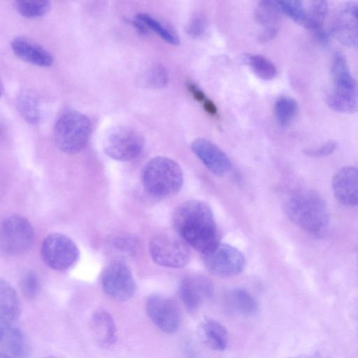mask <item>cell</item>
Listing matches in <instances>:
<instances>
[{
    "mask_svg": "<svg viewBox=\"0 0 358 358\" xmlns=\"http://www.w3.org/2000/svg\"><path fill=\"white\" fill-rule=\"evenodd\" d=\"M174 229L188 245L202 254L220 243V234L210 206L199 200L180 203L174 210Z\"/></svg>",
    "mask_w": 358,
    "mask_h": 358,
    "instance_id": "obj_1",
    "label": "cell"
},
{
    "mask_svg": "<svg viewBox=\"0 0 358 358\" xmlns=\"http://www.w3.org/2000/svg\"><path fill=\"white\" fill-rule=\"evenodd\" d=\"M287 217L298 227L313 235L322 234L328 227L329 213L323 198L312 189L291 194L284 204Z\"/></svg>",
    "mask_w": 358,
    "mask_h": 358,
    "instance_id": "obj_2",
    "label": "cell"
},
{
    "mask_svg": "<svg viewBox=\"0 0 358 358\" xmlns=\"http://www.w3.org/2000/svg\"><path fill=\"white\" fill-rule=\"evenodd\" d=\"M141 181L150 195L164 198L179 192L183 184V173L180 165L174 160L156 157L144 164Z\"/></svg>",
    "mask_w": 358,
    "mask_h": 358,
    "instance_id": "obj_3",
    "label": "cell"
},
{
    "mask_svg": "<svg viewBox=\"0 0 358 358\" xmlns=\"http://www.w3.org/2000/svg\"><path fill=\"white\" fill-rule=\"evenodd\" d=\"M92 125L84 114L68 110L57 119L54 130L53 141L62 152L75 154L83 150L89 141Z\"/></svg>",
    "mask_w": 358,
    "mask_h": 358,
    "instance_id": "obj_4",
    "label": "cell"
},
{
    "mask_svg": "<svg viewBox=\"0 0 358 358\" xmlns=\"http://www.w3.org/2000/svg\"><path fill=\"white\" fill-rule=\"evenodd\" d=\"M34 230L30 222L20 215H11L1 224L0 248L6 256H17L25 252L31 245Z\"/></svg>",
    "mask_w": 358,
    "mask_h": 358,
    "instance_id": "obj_5",
    "label": "cell"
},
{
    "mask_svg": "<svg viewBox=\"0 0 358 358\" xmlns=\"http://www.w3.org/2000/svg\"><path fill=\"white\" fill-rule=\"evenodd\" d=\"M149 251L152 260L162 266L181 268L190 259V251L186 243L175 235L159 234L149 243Z\"/></svg>",
    "mask_w": 358,
    "mask_h": 358,
    "instance_id": "obj_6",
    "label": "cell"
},
{
    "mask_svg": "<svg viewBox=\"0 0 358 358\" xmlns=\"http://www.w3.org/2000/svg\"><path fill=\"white\" fill-rule=\"evenodd\" d=\"M41 254L43 262L52 269L66 271L73 266L79 257L76 243L67 236L54 233L43 241Z\"/></svg>",
    "mask_w": 358,
    "mask_h": 358,
    "instance_id": "obj_7",
    "label": "cell"
},
{
    "mask_svg": "<svg viewBox=\"0 0 358 358\" xmlns=\"http://www.w3.org/2000/svg\"><path fill=\"white\" fill-rule=\"evenodd\" d=\"M143 148V139L136 130L125 126L113 128L103 142L106 154L110 158L127 162L136 158Z\"/></svg>",
    "mask_w": 358,
    "mask_h": 358,
    "instance_id": "obj_8",
    "label": "cell"
},
{
    "mask_svg": "<svg viewBox=\"0 0 358 358\" xmlns=\"http://www.w3.org/2000/svg\"><path fill=\"white\" fill-rule=\"evenodd\" d=\"M203 261L209 272L220 277L237 275L245 266V257L240 250L222 243L203 254Z\"/></svg>",
    "mask_w": 358,
    "mask_h": 358,
    "instance_id": "obj_9",
    "label": "cell"
},
{
    "mask_svg": "<svg viewBox=\"0 0 358 358\" xmlns=\"http://www.w3.org/2000/svg\"><path fill=\"white\" fill-rule=\"evenodd\" d=\"M103 292L111 299L125 301L136 292V283L129 268L122 262L110 263L101 275Z\"/></svg>",
    "mask_w": 358,
    "mask_h": 358,
    "instance_id": "obj_10",
    "label": "cell"
},
{
    "mask_svg": "<svg viewBox=\"0 0 358 358\" xmlns=\"http://www.w3.org/2000/svg\"><path fill=\"white\" fill-rule=\"evenodd\" d=\"M145 308L150 320L162 331L166 334L177 331L180 324V313L173 299L154 294L147 299Z\"/></svg>",
    "mask_w": 358,
    "mask_h": 358,
    "instance_id": "obj_11",
    "label": "cell"
},
{
    "mask_svg": "<svg viewBox=\"0 0 358 358\" xmlns=\"http://www.w3.org/2000/svg\"><path fill=\"white\" fill-rule=\"evenodd\" d=\"M332 80L333 87L327 96L328 106L342 113L358 112V81L351 73Z\"/></svg>",
    "mask_w": 358,
    "mask_h": 358,
    "instance_id": "obj_12",
    "label": "cell"
},
{
    "mask_svg": "<svg viewBox=\"0 0 358 358\" xmlns=\"http://www.w3.org/2000/svg\"><path fill=\"white\" fill-rule=\"evenodd\" d=\"M331 34L346 47L358 48V3H347L336 14Z\"/></svg>",
    "mask_w": 358,
    "mask_h": 358,
    "instance_id": "obj_13",
    "label": "cell"
},
{
    "mask_svg": "<svg viewBox=\"0 0 358 358\" xmlns=\"http://www.w3.org/2000/svg\"><path fill=\"white\" fill-rule=\"evenodd\" d=\"M211 282L205 277L195 275L184 278L179 285V296L185 307L194 312L203 302L213 296Z\"/></svg>",
    "mask_w": 358,
    "mask_h": 358,
    "instance_id": "obj_14",
    "label": "cell"
},
{
    "mask_svg": "<svg viewBox=\"0 0 358 358\" xmlns=\"http://www.w3.org/2000/svg\"><path fill=\"white\" fill-rule=\"evenodd\" d=\"M191 148L207 169L215 175L222 176L231 167L227 155L215 144L206 138L195 139Z\"/></svg>",
    "mask_w": 358,
    "mask_h": 358,
    "instance_id": "obj_15",
    "label": "cell"
},
{
    "mask_svg": "<svg viewBox=\"0 0 358 358\" xmlns=\"http://www.w3.org/2000/svg\"><path fill=\"white\" fill-rule=\"evenodd\" d=\"M331 187L334 196L348 206H358V167L344 166L333 176Z\"/></svg>",
    "mask_w": 358,
    "mask_h": 358,
    "instance_id": "obj_16",
    "label": "cell"
},
{
    "mask_svg": "<svg viewBox=\"0 0 358 358\" xmlns=\"http://www.w3.org/2000/svg\"><path fill=\"white\" fill-rule=\"evenodd\" d=\"M14 54L22 60L38 66H49L53 62L51 53L25 36H17L11 43Z\"/></svg>",
    "mask_w": 358,
    "mask_h": 358,
    "instance_id": "obj_17",
    "label": "cell"
},
{
    "mask_svg": "<svg viewBox=\"0 0 358 358\" xmlns=\"http://www.w3.org/2000/svg\"><path fill=\"white\" fill-rule=\"evenodd\" d=\"M280 11L276 1L259 2L255 12L256 21L262 26L259 40L266 43L275 37L280 24Z\"/></svg>",
    "mask_w": 358,
    "mask_h": 358,
    "instance_id": "obj_18",
    "label": "cell"
},
{
    "mask_svg": "<svg viewBox=\"0 0 358 358\" xmlns=\"http://www.w3.org/2000/svg\"><path fill=\"white\" fill-rule=\"evenodd\" d=\"M21 313L18 296L6 280H0V328L10 327L18 319Z\"/></svg>",
    "mask_w": 358,
    "mask_h": 358,
    "instance_id": "obj_19",
    "label": "cell"
},
{
    "mask_svg": "<svg viewBox=\"0 0 358 358\" xmlns=\"http://www.w3.org/2000/svg\"><path fill=\"white\" fill-rule=\"evenodd\" d=\"M91 329L98 344L108 348L116 342L117 329L111 315L106 310H96L91 318Z\"/></svg>",
    "mask_w": 358,
    "mask_h": 358,
    "instance_id": "obj_20",
    "label": "cell"
},
{
    "mask_svg": "<svg viewBox=\"0 0 358 358\" xmlns=\"http://www.w3.org/2000/svg\"><path fill=\"white\" fill-rule=\"evenodd\" d=\"M227 310L234 315L250 317L258 310V303L255 297L243 288H234L224 296Z\"/></svg>",
    "mask_w": 358,
    "mask_h": 358,
    "instance_id": "obj_21",
    "label": "cell"
},
{
    "mask_svg": "<svg viewBox=\"0 0 358 358\" xmlns=\"http://www.w3.org/2000/svg\"><path fill=\"white\" fill-rule=\"evenodd\" d=\"M1 343H3L14 358H29L30 343L24 333L18 327L10 326L0 328Z\"/></svg>",
    "mask_w": 358,
    "mask_h": 358,
    "instance_id": "obj_22",
    "label": "cell"
},
{
    "mask_svg": "<svg viewBox=\"0 0 358 358\" xmlns=\"http://www.w3.org/2000/svg\"><path fill=\"white\" fill-rule=\"evenodd\" d=\"M199 332L203 341L209 348L223 351L228 343V331L225 327L214 319H206L200 324Z\"/></svg>",
    "mask_w": 358,
    "mask_h": 358,
    "instance_id": "obj_23",
    "label": "cell"
},
{
    "mask_svg": "<svg viewBox=\"0 0 358 358\" xmlns=\"http://www.w3.org/2000/svg\"><path fill=\"white\" fill-rule=\"evenodd\" d=\"M280 11L299 24L306 27L310 14V1H276Z\"/></svg>",
    "mask_w": 358,
    "mask_h": 358,
    "instance_id": "obj_24",
    "label": "cell"
},
{
    "mask_svg": "<svg viewBox=\"0 0 358 358\" xmlns=\"http://www.w3.org/2000/svg\"><path fill=\"white\" fill-rule=\"evenodd\" d=\"M244 61L261 79L269 80L274 78L277 74L275 64L264 56L250 54L245 56Z\"/></svg>",
    "mask_w": 358,
    "mask_h": 358,
    "instance_id": "obj_25",
    "label": "cell"
},
{
    "mask_svg": "<svg viewBox=\"0 0 358 358\" xmlns=\"http://www.w3.org/2000/svg\"><path fill=\"white\" fill-rule=\"evenodd\" d=\"M298 112V104L289 96H281L275 103L274 114L278 123L282 127L289 126Z\"/></svg>",
    "mask_w": 358,
    "mask_h": 358,
    "instance_id": "obj_26",
    "label": "cell"
},
{
    "mask_svg": "<svg viewBox=\"0 0 358 358\" xmlns=\"http://www.w3.org/2000/svg\"><path fill=\"white\" fill-rule=\"evenodd\" d=\"M136 18L143 22L148 30L156 33L168 43L173 45L179 44L180 40L177 34L149 14L141 13Z\"/></svg>",
    "mask_w": 358,
    "mask_h": 358,
    "instance_id": "obj_27",
    "label": "cell"
},
{
    "mask_svg": "<svg viewBox=\"0 0 358 358\" xmlns=\"http://www.w3.org/2000/svg\"><path fill=\"white\" fill-rule=\"evenodd\" d=\"M17 107L22 115L31 124L40 122L41 112L37 100L29 93H22L18 97Z\"/></svg>",
    "mask_w": 358,
    "mask_h": 358,
    "instance_id": "obj_28",
    "label": "cell"
},
{
    "mask_svg": "<svg viewBox=\"0 0 358 358\" xmlns=\"http://www.w3.org/2000/svg\"><path fill=\"white\" fill-rule=\"evenodd\" d=\"M14 6L17 13L29 18L43 16L50 8V1L44 0H17Z\"/></svg>",
    "mask_w": 358,
    "mask_h": 358,
    "instance_id": "obj_29",
    "label": "cell"
},
{
    "mask_svg": "<svg viewBox=\"0 0 358 358\" xmlns=\"http://www.w3.org/2000/svg\"><path fill=\"white\" fill-rule=\"evenodd\" d=\"M40 286V279L34 272H27L22 278L20 282L21 290L27 299H34L36 297L39 292Z\"/></svg>",
    "mask_w": 358,
    "mask_h": 358,
    "instance_id": "obj_30",
    "label": "cell"
},
{
    "mask_svg": "<svg viewBox=\"0 0 358 358\" xmlns=\"http://www.w3.org/2000/svg\"><path fill=\"white\" fill-rule=\"evenodd\" d=\"M169 80L166 69L162 64L153 66L148 74V83L156 88L166 87Z\"/></svg>",
    "mask_w": 358,
    "mask_h": 358,
    "instance_id": "obj_31",
    "label": "cell"
},
{
    "mask_svg": "<svg viewBox=\"0 0 358 358\" xmlns=\"http://www.w3.org/2000/svg\"><path fill=\"white\" fill-rule=\"evenodd\" d=\"M337 147L336 142L328 141L322 144L306 148L304 153L310 157L319 158L328 156L333 153Z\"/></svg>",
    "mask_w": 358,
    "mask_h": 358,
    "instance_id": "obj_32",
    "label": "cell"
},
{
    "mask_svg": "<svg viewBox=\"0 0 358 358\" xmlns=\"http://www.w3.org/2000/svg\"><path fill=\"white\" fill-rule=\"evenodd\" d=\"M113 245L121 252L133 255L137 250L138 241L133 236H121L114 240Z\"/></svg>",
    "mask_w": 358,
    "mask_h": 358,
    "instance_id": "obj_33",
    "label": "cell"
},
{
    "mask_svg": "<svg viewBox=\"0 0 358 358\" xmlns=\"http://www.w3.org/2000/svg\"><path fill=\"white\" fill-rule=\"evenodd\" d=\"M206 19L202 15H196L189 22L187 32L193 38H200L206 33Z\"/></svg>",
    "mask_w": 358,
    "mask_h": 358,
    "instance_id": "obj_34",
    "label": "cell"
},
{
    "mask_svg": "<svg viewBox=\"0 0 358 358\" xmlns=\"http://www.w3.org/2000/svg\"><path fill=\"white\" fill-rule=\"evenodd\" d=\"M187 88L196 101L203 103L207 99L203 92L193 82H187Z\"/></svg>",
    "mask_w": 358,
    "mask_h": 358,
    "instance_id": "obj_35",
    "label": "cell"
},
{
    "mask_svg": "<svg viewBox=\"0 0 358 358\" xmlns=\"http://www.w3.org/2000/svg\"><path fill=\"white\" fill-rule=\"evenodd\" d=\"M315 38L322 45H327L329 41V34L325 29L322 28L312 31Z\"/></svg>",
    "mask_w": 358,
    "mask_h": 358,
    "instance_id": "obj_36",
    "label": "cell"
},
{
    "mask_svg": "<svg viewBox=\"0 0 358 358\" xmlns=\"http://www.w3.org/2000/svg\"><path fill=\"white\" fill-rule=\"evenodd\" d=\"M204 110L211 115H216L217 113V108L213 101L206 99L203 103Z\"/></svg>",
    "mask_w": 358,
    "mask_h": 358,
    "instance_id": "obj_37",
    "label": "cell"
},
{
    "mask_svg": "<svg viewBox=\"0 0 358 358\" xmlns=\"http://www.w3.org/2000/svg\"><path fill=\"white\" fill-rule=\"evenodd\" d=\"M292 358H322L318 352H314L310 354L300 355L298 356L293 357Z\"/></svg>",
    "mask_w": 358,
    "mask_h": 358,
    "instance_id": "obj_38",
    "label": "cell"
},
{
    "mask_svg": "<svg viewBox=\"0 0 358 358\" xmlns=\"http://www.w3.org/2000/svg\"><path fill=\"white\" fill-rule=\"evenodd\" d=\"M0 358H12V357H10V356H8L7 355L1 354V356H0Z\"/></svg>",
    "mask_w": 358,
    "mask_h": 358,
    "instance_id": "obj_39",
    "label": "cell"
}]
</instances>
